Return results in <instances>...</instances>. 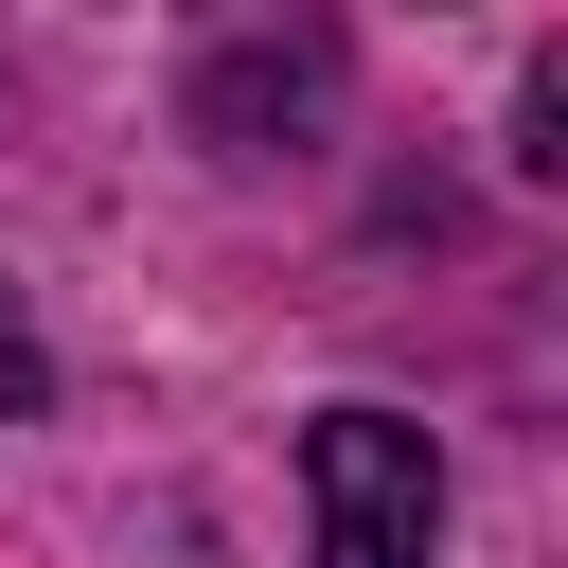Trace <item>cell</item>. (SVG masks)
I'll return each instance as SVG.
<instances>
[{"label": "cell", "instance_id": "6da1fadb", "mask_svg": "<svg viewBox=\"0 0 568 568\" xmlns=\"http://www.w3.org/2000/svg\"><path fill=\"white\" fill-rule=\"evenodd\" d=\"M302 497H320V568H444V444L408 408H320Z\"/></svg>", "mask_w": 568, "mask_h": 568}]
</instances>
